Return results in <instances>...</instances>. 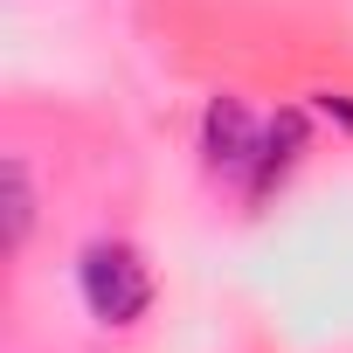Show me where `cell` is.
<instances>
[{"mask_svg": "<svg viewBox=\"0 0 353 353\" xmlns=\"http://www.w3.org/2000/svg\"><path fill=\"white\" fill-rule=\"evenodd\" d=\"M77 291H83L90 319L132 325V319H145V305H152V270H145L125 243H97V250H83V263H77Z\"/></svg>", "mask_w": 353, "mask_h": 353, "instance_id": "1", "label": "cell"}, {"mask_svg": "<svg viewBox=\"0 0 353 353\" xmlns=\"http://www.w3.org/2000/svg\"><path fill=\"white\" fill-rule=\"evenodd\" d=\"M35 229V188H28V166L8 159V250H21Z\"/></svg>", "mask_w": 353, "mask_h": 353, "instance_id": "2", "label": "cell"}]
</instances>
